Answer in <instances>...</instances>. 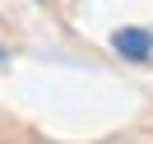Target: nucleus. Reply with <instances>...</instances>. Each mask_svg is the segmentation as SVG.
<instances>
[{"label": "nucleus", "instance_id": "nucleus-1", "mask_svg": "<svg viewBox=\"0 0 153 144\" xmlns=\"http://www.w3.org/2000/svg\"><path fill=\"white\" fill-rule=\"evenodd\" d=\"M111 51L125 60H153V33L149 28H116L111 33Z\"/></svg>", "mask_w": 153, "mask_h": 144}, {"label": "nucleus", "instance_id": "nucleus-2", "mask_svg": "<svg viewBox=\"0 0 153 144\" xmlns=\"http://www.w3.org/2000/svg\"><path fill=\"white\" fill-rule=\"evenodd\" d=\"M5 56H10V51H5V47H0V60H5Z\"/></svg>", "mask_w": 153, "mask_h": 144}, {"label": "nucleus", "instance_id": "nucleus-3", "mask_svg": "<svg viewBox=\"0 0 153 144\" xmlns=\"http://www.w3.org/2000/svg\"><path fill=\"white\" fill-rule=\"evenodd\" d=\"M37 5H47V0H37Z\"/></svg>", "mask_w": 153, "mask_h": 144}]
</instances>
